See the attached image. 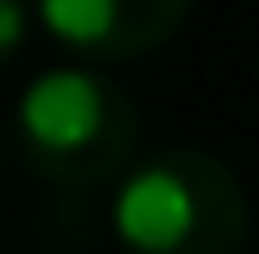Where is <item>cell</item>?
<instances>
[{
  "label": "cell",
  "mask_w": 259,
  "mask_h": 254,
  "mask_svg": "<svg viewBox=\"0 0 259 254\" xmlns=\"http://www.w3.org/2000/svg\"><path fill=\"white\" fill-rule=\"evenodd\" d=\"M47 35L81 64H127L185 29L190 0H35Z\"/></svg>",
  "instance_id": "3"
},
{
  "label": "cell",
  "mask_w": 259,
  "mask_h": 254,
  "mask_svg": "<svg viewBox=\"0 0 259 254\" xmlns=\"http://www.w3.org/2000/svg\"><path fill=\"white\" fill-rule=\"evenodd\" d=\"M110 231L121 254H248L253 208L213 151L161 144L127 168Z\"/></svg>",
  "instance_id": "1"
},
{
  "label": "cell",
  "mask_w": 259,
  "mask_h": 254,
  "mask_svg": "<svg viewBox=\"0 0 259 254\" xmlns=\"http://www.w3.org/2000/svg\"><path fill=\"white\" fill-rule=\"evenodd\" d=\"M23 41H29V6L23 0H0V69L23 52Z\"/></svg>",
  "instance_id": "4"
},
{
  "label": "cell",
  "mask_w": 259,
  "mask_h": 254,
  "mask_svg": "<svg viewBox=\"0 0 259 254\" xmlns=\"http://www.w3.org/2000/svg\"><path fill=\"white\" fill-rule=\"evenodd\" d=\"M18 144L47 185H104L133 162L139 104L93 64L40 69L18 98Z\"/></svg>",
  "instance_id": "2"
}]
</instances>
